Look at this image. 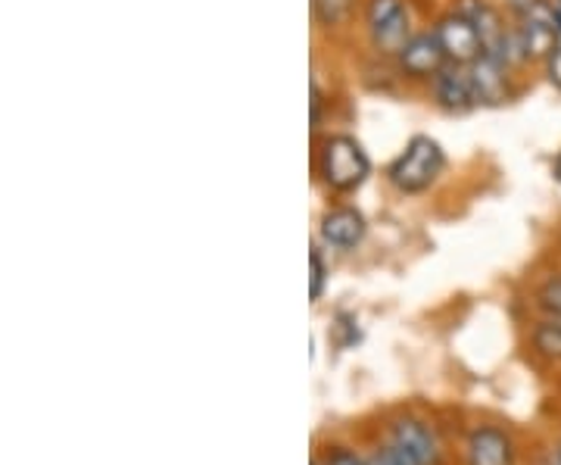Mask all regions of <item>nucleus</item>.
<instances>
[{
	"instance_id": "1",
	"label": "nucleus",
	"mask_w": 561,
	"mask_h": 465,
	"mask_svg": "<svg viewBox=\"0 0 561 465\" xmlns=\"http://www.w3.org/2000/svg\"><path fill=\"white\" fill-rule=\"evenodd\" d=\"M316 175L331 194H356L371 175V157L353 135L331 132L316 147Z\"/></svg>"
},
{
	"instance_id": "2",
	"label": "nucleus",
	"mask_w": 561,
	"mask_h": 465,
	"mask_svg": "<svg viewBox=\"0 0 561 465\" xmlns=\"http://www.w3.org/2000/svg\"><path fill=\"white\" fill-rule=\"evenodd\" d=\"M446 169V150L431 135H412L400 154L387 166V182L400 194L431 191Z\"/></svg>"
},
{
	"instance_id": "3",
	"label": "nucleus",
	"mask_w": 561,
	"mask_h": 465,
	"mask_svg": "<svg viewBox=\"0 0 561 465\" xmlns=\"http://www.w3.org/2000/svg\"><path fill=\"white\" fill-rule=\"evenodd\" d=\"M362 22H365V38L371 44V50L390 60L405 47V41L415 35L412 10L405 0H365Z\"/></svg>"
},
{
	"instance_id": "4",
	"label": "nucleus",
	"mask_w": 561,
	"mask_h": 465,
	"mask_svg": "<svg viewBox=\"0 0 561 465\" xmlns=\"http://www.w3.org/2000/svg\"><path fill=\"white\" fill-rule=\"evenodd\" d=\"M434 35L440 38L443 54L446 60L456 63V66H471L483 54V41L478 25L468 20L459 10H446L437 16V22L431 25Z\"/></svg>"
},
{
	"instance_id": "5",
	"label": "nucleus",
	"mask_w": 561,
	"mask_h": 465,
	"mask_svg": "<svg viewBox=\"0 0 561 465\" xmlns=\"http://www.w3.org/2000/svg\"><path fill=\"white\" fill-rule=\"evenodd\" d=\"M468 76L474 84V101L478 106H502V103L515 101L518 88H515V69L508 63H502L493 54H481L478 60L468 66Z\"/></svg>"
},
{
	"instance_id": "6",
	"label": "nucleus",
	"mask_w": 561,
	"mask_h": 465,
	"mask_svg": "<svg viewBox=\"0 0 561 465\" xmlns=\"http://www.w3.org/2000/svg\"><path fill=\"white\" fill-rule=\"evenodd\" d=\"M393 63H397V72L405 81H424L427 84L449 60L443 54L440 38L434 35V29H424V32H415L405 41V47L393 57Z\"/></svg>"
},
{
	"instance_id": "7",
	"label": "nucleus",
	"mask_w": 561,
	"mask_h": 465,
	"mask_svg": "<svg viewBox=\"0 0 561 465\" xmlns=\"http://www.w3.org/2000/svg\"><path fill=\"white\" fill-rule=\"evenodd\" d=\"M515 25H518L524 54H527V63H530V66H542L546 57L561 44V29L559 22H556V16H552V10H549V0L540 3L537 10L518 16Z\"/></svg>"
},
{
	"instance_id": "8",
	"label": "nucleus",
	"mask_w": 561,
	"mask_h": 465,
	"mask_svg": "<svg viewBox=\"0 0 561 465\" xmlns=\"http://www.w3.org/2000/svg\"><path fill=\"white\" fill-rule=\"evenodd\" d=\"M365 231H368V223H365L359 206H353V203H337L321 213V241L334 250H356L365 241Z\"/></svg>"
},
{
	"instance_id": "9",
	"label": "nucleus",
	"mask_w": 561,
	"mask_h": 465,
	"mask_svg": "<svg viewBox=\"0 0 561 465\" xmlns=\"http://www.w3.org/2000/svg\"><path fill=\"white\" fill-rule=\"evenodd\" d=\"M427 94L446 113H468L478 106L468 66H456V63H446L440 72L427 81Z\"/></svg>"
},
{
	"instance_id": "10",
	"label": "nucleus",
	"mask_w": 561,
	"mask_h": 465,
	"mask_svg": "<svg viewBox=\"0 0 561 465\" xmlns=\"http://www.w3.org/2000/svg\"><path fill=\"white\" fill-rule=\"evenodd\" d=\"M390 441L402 446L419 465H437V460H440L437 434L419 419H400L397 426L390 428Z\"/></svg>"
},
{
	"instance_id": "11",
	"label": "nucleus",
	"mask_w": 561,
	"mask_h": 465,
	"mask_svg": "<svg viewBox=\"0 0 561 465\" xmlns=\"http://www.w3.org/2000/svg\"><path fill=\"white\" fill-rule=\"evenodd\" d=\"M468 465H515V446L512 438L500 428H478L468 438Z\"/></svg>"
},
{
	"instance_id": "12",
	"label": "nucleus",
	"mask_w": 561,
	"mask_h": 465,
	"mask_svg": "<svg viewBox=\"0 0 561 465\" xmlns=\"http://www.w3.org/2000/svg\"><path fill=\"white\" fill-rule=\"evenodd\" d=\"M362 3L365 0H312V16L324 32L337 35L356 22V16L362 13Z\"/></svg>"
},
{
	"instance_id": "13",
	"label": "nucleus",
	"mask_w": 561,
	"mask_h": 465,
	"mask_svg": "<svg viewBox=\"0 0 561 465\" xmlns=\"http://www.w3.org/2000/svg\"><path fill=\"white\" fill-rule=\"evenodd\" d=\"M530 344L534 350L546 356V360H556L561 363V319H542L534 325V334H530Z\"/></svg>"
},
{
	"instance_id": "14",
	"label": "nucleus",
	"mask_w": 561,
	"mask_h": 465,
	"mask_svg": "<svg viewBox=\"0 0 561 465\" xmlns=\"http://www.w3.org/2000/svg\"><path fill=\"white\" fill-rule=\"evenodd\" d=\"M537 306H540L546 316L561 319V275L549 279V282L537 291Z\"/></svg>"
},
{
	"instance_id": "15",
	"label": "nucleus",
	"mask_w": 561,
	"mask_h": 465,
	"mask_svg": "<svg viewBox=\"0 0 561 465\" xmlns=\"http://www.w3.org/2000/svg\"><path fill=\"white\" fill-rule=\"evenodd\" d=\"M309 265H312V279H309V297H312V304L321 300V294H324V287H328V263H324V257H321L319 247H312L309 250Z\"/></svg>"
},
{
	"instance_id": "16",
	"label": "nucleus",
	"mask_w": 561,
	"mask_h": 465,
	"mask_svg": "<svg viewBox=\"0 0 561 465\" xmlns=\"http://www.w3.org/2000/svg\"><path fill=\"white\" fill-rule=\"evenodd\" d=\"M371 465H419L402 446H397L393 441L387 446H378L375 453H371V460H368Z\"/></svg>"
},
{
	"instance_id": "17",
	"label": "nucleus",
	"mask_w": 561,
	"mask_h": 465,
	"mask_svg": "<svg viewBox=\"0 0 561 465\" xmlns=\"http://www.w3.org/2000/svg\"><path fill=\"white\" fill-rule=\"evenodd\" d=\"M542 69V76H546V81L556 88V91H561V44L546 57V63L540 66Z\"/></svg>"
},
{
	"instance_id": "18",
	"label": "nucleus",
	"mask_w": 561,
	"mask_h": 465,
	"mask_svg": "<svg viewBox=\"0 0 561 465\" xmlns=\"http://www.w3.org/2000/svg\"><path fill=\"white\" fill-rule=\"evenodd\" d=\"M540 3H546V0H505V10H508V16H512V20H518V16H524V13L537 10Z\"/></svg>"
},
{
	"instance_id": "19",
	"label": "nucleus",
	"mask_w": 561,
	"mask_h": 465,
	"mask_svg": "<svg viewBox=\"0 0 561 465\" xmlns=\"http://www.w3.org/2000/svg\"><path fill=\"white\" fill-rule=\"evenodd\" d=\"M309 106H312V132H319L321 106H324V94H321L319 81H316V79H312V101H309Z\"/></svg>"
},
{
	"instance_id": "20",
	"label": "nucleus",
	"mask_w": 561,
	"mask_h": 465,
	"mask_svg": "<svg viewBox=\"0 0 561 465\" xmlns=\"http://www.w3.org/2000/svg\"><path fill=\"white\" fill-rule=\"evenodd\" d=\"M324 465H371V463H365V460H359L356 453H350V450H337V453H331L328 456V463Z\"/></svg>"
},
{
	"instance_id": "21",
	"label": "nucleus",
	"mask_w": 561,
	"mask_h": 465,
	"mask_svg": "<svg viewBox=\"0 0 561 465\" xmlns=\"http://www.w3.org/2000/svg\"><path fill=\"white\" fill-rule=\"evenodd\" d=\"M552 179H556V184H561V150L552 157Z\"/></svg>"
},
{
	"instance_id": "22",
	"label": "nucleus",
	"mask_w": 561,
	"mask_h": 465,
	"mask_svg": "<svg viewBox=\"0 0 561 465\" xmlns=\"http://www.w3.org/2000/svg\"><path fill=\"white\" fill-rule=\"evenodd\" d=\"M542 465H561V446H559V450H552V453H549V456L542 460Z\"/></svg>"
},
{
	"instance_id": "23",
	"label": "nucleus",
	"mask_w": 561,
	"mask_h": 465,
	"mask_svg": "<svg viewBox=\"0 0 561 465\" xmlns=\"http://www.w3.org/2000/svg\"><path fill=\"white\" fill-rule=\"evenodd\" d=\"M549 10H552V16H556V22H559L561 29V0H549Z\"/></svg>"
}]
</instances>
